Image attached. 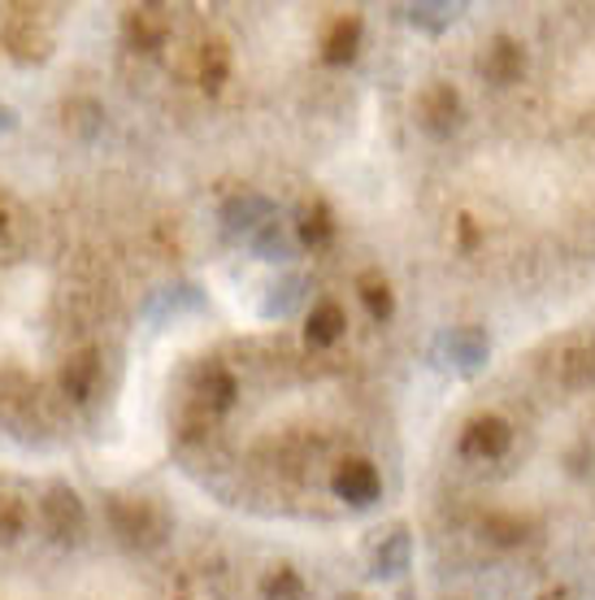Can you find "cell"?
Instances as JSON below:
<instances>
[{
  "label": "cell",
  "mask_w": 595,
  "mask_h": 600,
  "mask_svg": "<svg viewBox=\"0 0 595 600\" xmlns=\"http://www.w3.org/2000/svg\"><path fill=\"white\" fill-rule=\"evenodd\" d=\"M256 213H265V200H256V197H249V200H235V204L226 209V222H231L235 231H240V227H256V222H252Z\"/></svg>",
  "instance_id": "cell-21"
},
{
  "label": "cell",
  "mask_w": 595,
  "mask_h": 600,
  "mask_svg": "<svg viewBox=\"0 0 595 600\" xmlns=\"http://www.w3.org/2000/svg\"><path fill=\"white\" fill-rule=\"evenodd\" d=\"M478 344H483V340H478L474 331H465V336H456V340H452V349L465 357V366H474V357H478Z\"/></svg>",
  "instance_id": "cell-22"
},
{
  "label": "cell",
  "mask_w": 595,
  "mask_h": 600,
  "mask_svg": "<svg viewBox=\"0 0 595 600\" xmlns=\"http://www.w3.org/2000/svg\"><path fill=\"white\" fill-rule=\"evenodd\" d=\"M122 36H127V44L135 52H157L165 44V36H170V18L157 4H135L122 18Z\"/></svg>",
  "instance_id": "cell-8"
},
{
  "label": "cell",
  "mask_w": 595,
  "mask_h": 600,
  "mask_svg": "<svg viewBox=\"0 0 595 600\" xmlns=\"http://www.w3.org/2000/svg\"><path fill=\"white\" fill-rule=\"evenodd\" d=\"M261 597L265 600H304V579H300L292 566H274L261 583Z\"/></svg>",
  "instance_id": "cell-19"
},
{
  "label": "cell",
  "mask_w": 595,
  "mask_h": 600,
  "mask_svg": "<svg viewBox=\"0 0 595 600\" xmlns=\"http://www.w3.org/2000/svg\"><path fill=\"white\" fill-rule=\"evenodd\" d=\"M109 522L122 536V544H131V549H157L170 531L165 509L152 497H113L109 500Z\"/></svg>",
  "instance_id": "cell-1"
},
{
  "label": "cell",
  "mask_w": 595,
  "mask_h": 600,
  "mask_svg": "<svg viewBox=\"0 0 595 600\" xmlns=\"http://www.w3.org/2000/svg\"><path fill=\"white\" fill-rule=\"evenodd\" d=\"M344 600H370V597H344Z\"/></svg>",
  "instance_id": "cell-27"
},
{
  "label": "cell",
  "mask_w": 595,
  "mask_h": 600,
  "mask_svg": "<svg viewBox=\"0 0 595 600\" xmlns=\"http://www.w3.org/2000/svg\"><path fill=\"white\" fill-rule=\"evenodd\" d=\"M13 127H18V113H13L9 104H0V136H4V131H13Z\"/></svg>",
  "instance_id": "cell-25"
},
{
  "label": "cell",
  "mask_w": 595,
  "mask_h": 600,
  "mask_svg": "<svg viewBox=\"0 0 595 600\" xmlns=\"http://www.w3.org/2000/svg\"><path fill=\"white\" fill-rule=\"evenodd\" d=\"M226 79H231V49L222 40H209L200 49V88L204 92H222Z\"/></svg>",
  "instance_id": "cell-14"
},
{
  "label": "cell",
  "mask_w": 595,
  "mask_h": 600,
  "mask_svg": "<svg viewBox=\"0 0 595 600\" xmlns=\"http://www.w3.org/2000/svg\"><path fill=\"white\" fill-rule=\"evenodd\" d=\"M296 231L304 249H326V244L335 240V213H331V204H326V200H309V204L300 209Z\"/></svg>",
  "instance_id": "cell-11"
},
{
  "label": "cell",
  "mask_w": 595,
  "mask_h": 600,
  "mask_svg": "<svg viewBox=\"0 0 595 600\" xmlns=\"http://www.w3.org/2000/svg\"><path fill=\"white\" fill-rule=\"evenodd\" d=\"M240 397V383H235V374L231 370H222V366H209L204 374H200V400H204V409H231Z\"/></svg>",
  "instance_id": "cell-13"
},
{
  "label": "cell",
  "mask_w": 595,
  "mask_h": 600,
  "mask_svg": "<svg viewBox=\"0 0 595 600\" xmlns=\"http://www.w3.org/2000/svg\"><path fill=\"white\" fill-rule=\"evenodd\" d=\"M4 231H9V200L0 197V236H4Z\"/></svg>",
  "instance_id": "cell-26"
},
{
  "label": "cell",
  "mask_w": 595,
  "mask_h": 600,
  "mask_svg": "<svg viewBox=\"0 0 595 600\" xmlns=\"http://www.w3.org/2000/svg\"><path fill=\"white\" fill-rule=\"evenodd\" d=\"M27 522H31V509H27V500L13 497V492H0V544H13V540H22Z\"/></svg>",
  "instance_id": "cell-18"
},
{
  "label": "cell",
  "mask_w": 595,
  "mask_h": 600,
  "mask_svg": "<svg viewBox=\"0 0 595 600\" xmlns=\"http://www.w3.org/2000/svg\"><path fill=\"white\" fill-rule=\"evenodd\" d=\"M456 227H461V244H465V249H474V244H478V227H474V218H470V213H461V218H456Z\"/></svg>",
  "instance_id": "cell-24"
},
{
  "label": "cell",
  "mask_w": 595,
  "mask_h": 600,
  "mask_svg": "<svg viewBox=\"0 0 595 600\" xmlns=\"http://www.w3.org/2000/svg\"><path fill=\"white\" fill-rule=\"evenodd\" d=\"M256 249H261V252H279V257H283V252H288V244H283V236H279V231H274V222H270V227H265V236H261V240H256ZM279 257H274V261H279Z\"/></svg>",
  "instance_id": "cell-23"
},
{
  "label": "cell",
  "mask_w": 595,
  "mask_h": 600,
  "mask_svg": "<svg viewBox=\"0 0 595 600\" xmlns=\"http://www.w3.org/2000/svg\"><path fill=\"white\" fill-rule=\"evenodd\" d=\"M513 444V427L500 418V413H483V418H474L470 427H465V436H461V452L465 457H478V461H500L504 452Z\"/></svg>",
  "instance_id": "cell-6"
},
{
  "label": "cell",
  "mask_w": 595,
  "mask_h": 600,
  "mask_svg": "<svg viewBox=\"0 0 595 600\" xmlns=\"http://www.w3.org/2000/svg\"><path fill=\"white\" fill-rule=\"evenodd\" d=\"M40 522L57 544H74L88 531V504L70 483H49L40 497Z\"/></svg>",
  "instance_id": "cell-2"
},
{
  "label": "cell",
  "mask_w": 595,
  "mask_h": 600,
  "mask_svg": "<svg viewBox=\"0 0 595 600\" xmlns=\"http://www.w3.org/2000/svg\"><path fill=\"white\" fill-rule=\"evenodd\" d=\"M526 66H531V57L522 49V40H513V36H496V40H487L483 52H478V70H483V79L496 83V88L522 83Z\"/></svg>",
  "instance_id": "cell-3"
},
{
  "label": "cell",
  "mask_w": 595,
  "mask_h": 600,
  "mask_svg": "<svg viewBox=\"0 0 595 600\" xmlns=\"http://www.w3.org/2000/svg\"><path fill=\"white\" fill-rule=\"evenodd\" d=\"M417 122L431 131V136H452L456 127H461V92L452 88V83H431V88H422V97H417Z\"/></svg>",
  "instance_id": "cell-5"
},
{
  "label": "cell",
  "mask_w": 595,
  "mask_h": 600,
  "mask_svg": "<svg viewBox=\"0 0 595 600\" xmlns=\"http://www.w3.org/2000/svg\"><path fill=\"white\" fill-rule=\"evenodd\" d=\"M9 52L18 61H44L49 57V36L36 31L31 22H18V27H9Z\"/></svg>",
  "instance_id": "cell-17"
},
{
  "label": "cell",
  "mask_w": 595,
  "mask_h": 600,
  "mask_svg": "<svg viewBox=\"0 0 595 600\" xmlns=\"http://www.w3.org/2000/svg\"><path fill=\"white\" fill-rule=\"evenodd\" d=\"M331 488H335V497L340 500L356 504V509H365V504H374L379 492H383V474L374 470V461H365V457H347V461L335 466Z\"/></svg>",
  "instance_id": "cell-4"
},
{
  "label": "cell",
  "mask_w": 595,
  "mask_h": 600,
  "mask_svg": "<svg viewBox=\"0 0 595 600\" xmlns=\"http://www.w3.org/2000/svg\"><path fill=\"white\" fill-rule=\"evenodd\" d=\"M361 36H365V22L356 18V13H344V18H335L331 27H326V36H322V61L326 66H347L356 49H361Z\"/></svg>",
  "instance_id": "cell-9"
},
{
  "label": "cell",
  "mask_w": 595,
  "mask_h": 600,
  "mask_svg": "<svg viewBox=\"0 0 595 600\" xmlns=\"http://www.w3.org/2000/svg\"><path fill=\"white\" fill-rule=\"evenodd\" d=\"M344 331H347V313L340 300H317V304L309 309V318H304V336H309V344H317V349L340 344Z\"/></svg>",
  "instance_id": "cell-10"
},
{
  "label": "cell",
  "mask_w": 595,
  "mask_h": 600,
  "mask_svg": "<svg viewBox=\"0 0 595 600\" xmlns=\"http://www.w3.org/2000/svg\"><path fill=\"white\" fill-rule=\"evenodd\" d=\"M483 531H487V540H492V544H500V549H513V544H522V540H526V531H531V527H526V518H517V513H487V518H483Z\"/></svg>",
  "instance_id": "cell-16"
},
{
  "label": "cell",
  "mask_w": 595,
  "mask_h": 600,
  "mask_svg": "<svg viewBox=\"0 0 595 600\" xmlns=\"http://www.w3.org/2000/svg\"><path fill=\"white\" fill-rule=\"evenodd\" d=\"M100 118H104V113H100V104L97 100H88V97H74V100H65V104H61V127H65V131H74L79 140H92V136H97Z\"/></svg>",
  "instance_id": "cell-15"
},
{
  "label": "cell",
  "mask_w": 595,
  "mask_h": 600,
  "mask_svg": "<svg viewBox=\"0 0 595 600\" xmlns=\"http://www.w3.org/2000/svg\"><path fill=\"white\" fill-rule=\"evenodd\" d=\"M100 379H104V366H100L97 349H79L61 361V392L74 400V404H88L97 397Z\"/></svg>",
  "instance_id": "cell-7"
},
{
  "label": "cell",
  "mask_w": 595,
  "mask_h": 600,
  "mask_svg": "<svg viewBox=\"0 0 595 600\" xmlns=\"http://www.w3.org/2000/svg\"><path fill=\"white\" fill-rule=\"evenodd\" d=\"M356 297H361V304H365L379 322H387V318L396 313V292H392V279H387L383 270H361V274H356Z\"/></svg>",
  "instance_id": "cell-12"
},
{
  "label": "cell",
  "mask_w": 595,
  "mask_h": 600,
  "mask_svg": "<svg viewBox=\"0 0 595 600\" xmlns=\"http://www.w3.org/2000/svg\"><path fill=\"white\" fill-rule=\"evenodd\" d=\"M561 374H565V383H574V388L592 383L595 379V352L592 349H569L565 352V361H561Z\"/></svg>",
  "instance_id": "cell-20"
}]
</instances>
